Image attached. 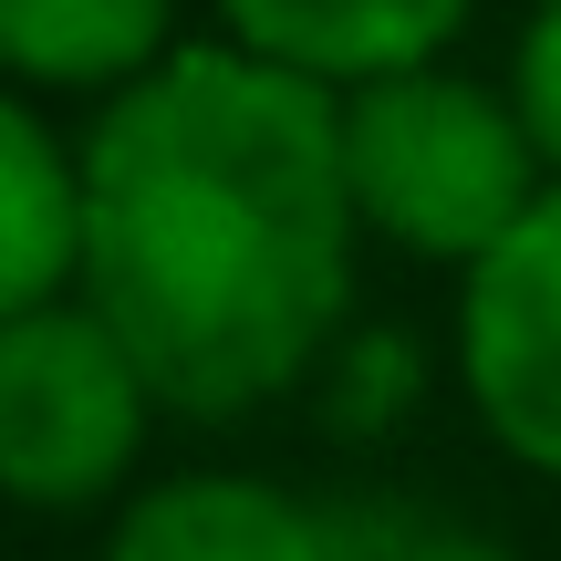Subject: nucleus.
<instances>
[{
  "instance_id": "6",
  "label": "nucleus",
  "mask_w": 561,
  "mask_h": 561,
  "mask_svg": "<svg viewBox=\"0 0 561 561\" xmlns=\"http://www.w3.org/2000/svg\"><path fill=\"white\" fill-rule=\"evenodd\" d=\"M104 561H333V520L250 468H178L115 510Z\"/></svg>"
},
{
  "instance_id": "2",
  "label": "nucleus",
  "mask_w": 561,
  "mask_h": 561,
  "mask_svg": "<svg viewBox=\"0 0 561 561\" xmlns=\"http://www.w3.org/2000/svg\"><path fill=\"white\" fill-rule=\"evenodd\" d=\"M343 104V187H354L364 240L437 271H479L510 229L541 208L551 167L530 146L510 83H479L458 62L385 73Z\"/></svg>"
},
{
  "instance_id": "1",
  "label": "nucleus",
  "mask_w": 561,
  "mask_h": 561,
  "mask_svg": "<svg viewBox=\"0 0 561 561\" xmlns=\"http://www.w3.org/2000/svg\"><path fill=\"white\" fill-rule=\"evenodd\" d=\"M343 104L301 73L178 42L83 125V301L167 416H261L354 322Z\"/></svg>"
},
{
  "instance_id": "10",
  "label": "nucleus",
  "mask_w": 561,
  "mask_h": 561,
  "mask_svg": "<svg viewBox=\"0 0 561 561\" xmlns=\"http://www.w3.org/2000/svg\"><path fill=\"white\" fill-rule=\"evenodd\" d=\"M510 104H520V125H530V146H541V167H551V187H561V0H541V11L520 21V42H510Z\"/></svg>"
},
{
  "instance_id": "5",
  "label": "nucleus",
  "mask_w": 561,
  "mask_h": 561,
  "mask_svg": "<svg viewBox=\"0 0 561 561\" xmlns=\"http://www.w3.org/2000/svg\"><path fill=\"white\" fill-rule=\"evenodd\" d=\"M219 42L322 94H364L385 73H426L458 53L479 0H208Z\"/></svg>"
},
{
  "instance_id": "4",
  "label": "nucleus",
  "mask_w": 561,
  "mask_h": 561,
  "mask_svg": "<svg viewBox=\"0 0 561 561\" xmlns=\"http://www.w3.org/2000/svg\"><path fill=\"white\" fill-rule=\"evenodd\" d=\"M458 385L500 458L561 479V187H541L479 271H458Z\"/></svg>"
},
{
  "instance_id": "3",
  "label": "nucleus",
  "mask_w": 561,
  "mask_h": 561,
  "mask_svg": "<svg viewBox=\"0 0 561 561\" xmlns=\"http://www.w3.org/2000/svg\"><path fill=\"white\" fill-rule=\"evenodd\" d=\"M157 385L94 301H42L0 322V500L11 510H104L146 458Z\"/></svg>"
},
{
  "instance_id": "9",
  "label": "nucleus",
  "mask_w": 561,
  "mask_h": 561,
  "mask_svg": "<svg viewBox=\"0 0 561 561\" xmlns=\"http://www.w3.org/2000/svg\"><path fill=\"white\" fill-rule=\"evenodd\" d=\"M322 375H333V416L343 426H396L405 396H416V354H405V333H343Z\"/></svg>"
},
{
  "instance_id": "8",
  "label": "nucleus",
  "mask_w": 561,
  "mask_h": 561,
  "mask_svg": "<svg viewBox=\"0 0 561 561\" xmlns=\"http://www.w3.org/2000/svg\"><path fill=\"white\" fill-rule=\"evenodd\" d=\"M178 53V0H0V83L21 94H125Z\"/></svg>"
},
{
  "instance_id": "11",
  "label": "nucleus",
  "mask_w": 561,
  "mask_h": 561,
  "mask_svg": "<svg viewBox=\"0 0 561 561\" xmlns=\"http://www.w3.org/2000/svg\"><path fill=\"white\" fill-rule=\"evenodd\" d=\"M333 561H510L489 530H437V520H333Z\"/></svg>"
},
{
  "instance_id": "7",
  "label": "nucleus",
  "mask_w": 561,
  "mask_h": 561,
  "mask_svg": "<svg viewBox=\"0 0 561 561\" xmlns=\"http://www.w3.org/2000/svg\"><path fill=\"white\" fill-rule=\"evenodd\" d=\"M83 291V146L53 136L42 94L0 83V322Z\"/></svg>"
}]
</instances>
